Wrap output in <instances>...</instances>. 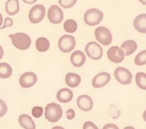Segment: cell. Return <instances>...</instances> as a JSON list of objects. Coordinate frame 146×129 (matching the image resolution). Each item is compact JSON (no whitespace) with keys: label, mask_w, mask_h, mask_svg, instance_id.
<instances>
[{"label":"cell","mask_w":146,"mask_h":129,"mask_svg":"<svg viewBox=\"0 0 146 129\" xmlns=\"http://www.w3.org/2000/svg\"><path fill=\"white\" fill-rule=\"evenodd\" d=\"M9 38L11 39L13 45L21 51L27 50L30 47L31 43H32V40L29 35L24 33H17L15 34H10Z\"/></svg>","instance_id":"obj_1"},{"label":"cell","mask_w":146,"mask_h":129,"mask_svg":"<svg viewBox=\"0 0 146 129\" xmlns=\"http://www.w3.org/2000/svg\"><path fill=\"white\" fill-rule=\"evenodd\" d=\"M77 0H59V4L62 8L69 9L76 4Z\"/></svg>","instance_id":"obj_26"},{"label":"cell","mask_w":146,"mask_h":129,"mask_svg":"<svg viewBox=\"0 0 146 129\" xmlns=\"http://www.w3.org/2000/svg\"><path fill=\"white\" fill-rule=\"evenodd\" d=\"M38 80L36 74L33 72H27L21 75L19 79V83L23 88H30L33 86Z\"/></svg>","instance_id":"obj_11"},{"label":"cell","mask_w":146,"mask_h":129,"mask_svg":"<svg viewBox=\"0 0 146 129\" xmlns=\"http://www.w3.org/2000/svg\"><path fill=\"white\" fill-rule=\"evenodd\" d=\"M36 48L39 52H45L50 48V41L44 37H40L36 40Z\"/></svg>","instance_id":"obj_21"},{"label":"cell","mask_w":146,"mask_h":129,"mask_svg":"<svg viewBox=\"0 0 146 129\" xmlns=\"http://www.w3.org/2000/svg\"><path fill=\"white\" fill-rule=\"evenodd\" d=\"M134 28L141 33H146V14L138 15L133 21Z\"/></svg>","instance_id":"obj_16"},{"label":"cell","mask_w":146,"mask_h":129,"mask_svg":"<svg viewBox=\"0 0 146 129\" xmlns=\"http://www.w3.org/2000/svg\"><path fill=\"white\" fill-rule=\"evenodd\" d=\"M111 80V76L107 72H102L98 74L92 80V86L94 88H101L105 86Z\"/></svg>","instance_id":"obj_12"},{"label":"cell","mask_w":146,"mask_h":129,"mask_svg":"<svg viewBox=\"0 0 146 129\" xmlns=\"http://www.w3.org/2000/svg\"><path fill=\"white\" fill-rule=\"evenodd\" d=\"M114 74H115V78L116 79V80L122 85H128L133 80L132 73L127 68H123V67L117 68L115 70Z\"/></svg>","instance_id":"obj_8"},{"label":"cell","mask_w":146,"mask_h":129,"mask_svg":"<svg viewBox=\"0 0 146 129\" xmlns=\"http://www.w3.org/2000/svg\"><path fill=\"white\" fill-rule=\"evenodd\" d=\"M12 74V68L6 63H0V77L2 79L9 78Z\"/></svg>","instance_id":"obj_22"},{"label":"cell","mask_w":146,"mask_h":129,"mask_svg":"<svg viewBox=\"0 0 146 129\" xmlns=\"http://www.w3.org/2000/svg\"><path fill=\"white\" fill-rule=\"evenodd\" d=\"M73 92L68 88H62L59 90L56 93V98L60 103L67 104L73 99Z\"/></svg>","instance_id":"obj_15"},{"label":"cell","mask_w":146,"mask_h":129,"mask_svg":"<svg viewBox=\"0 0 146 129\" xmlns=\"http://www.w3.org/2000/svg\"><path fill=\"white\" fill-rule=\"evenodd\" d=\"M86 53L92 60H99L103 57V48L94 41L89 42L86 45Z\"/></svg>","instance_id":"obj_7"},{"label":"cell","mask_w":146,"mask_h":129,"mask_svg":"<svg viewBox=\"0 0 146 129\" xmlns=\"http://www.w3.org/2000/svg\"><path fill=\"white\" fill-rule=\"evenodd\" d=\"M95 38L96 39L102 44L103 45H110L112 42V34L110 29L105 27H98L96 28L95 32Z\"/></svg>","instance_id":"obj_4"},{"label":"cell","mask_w":146,"mask_h":129,"mask_svg":"<svg viewBox=\"0 0 146 129\" xmlns=\"http://www.w3.org/2000/svg\"><path fill=\"white\" fill-rule=\"evenodd\" d=\"M20 10L18 0H7L5 3V11L9 15H16Z\"/></svg>","instance_id":"obj_19"},{"label":"cell","mask_w":146,"mask_h":129,"mask_svg":"<svg viewBox=\"0 0 146 129\" xmlns=\"http://www.w3.org/2000/svg\"><path fill=\"white\" fill-rule=\"evenodd\" d=\"M143 118H144V120L146 122V110L144 111V114H143Z\"/></svg>","instance_id":"obj_36"},{"label":"cell","mask_w":146,"mask_h":129,"mask_svg":"<svg viewBox=\"0 0 146 129\" xmlns=\"http://www.w3.org/2000/svg\"><path fill=\"white\" fill-rule=\"evenodd\" d=\"M70 61L74 67H82L86 63V55L81 51H75L71 54Z\"/></svg>","instance_id":"obj_14"},{"label":"cell","mask_w":146,"mask_h":129,"mask_svg":"<svg viewBox=\"0 0 146 129\" xmlns=\"http://www.w3.org/2000/svg\"><path fill=\"white\" fill-rule=\"evenodd\" d=\"M76 45V40L74 36L72 35H63L59 39L58 41V47L60 51L63 53L71 52Z\"/></svg>","instance_id":"obj_5"},{"label":"cell","mask_w":146,"mask_h":129,"mask_svg":"<svg viewBox=\"0 0 146 129\" xmlns=\"http://www.w3.org/2000/svg\"><path fill=\"white\" fill-rule=\"evenodd\" d=\"M125 51L122 50L121 47L120 48L118 46H112L107 51L108 59L115 63H120L123 62V60L125 59Z\"/></svg>","instance_id":"obj_9"},{"label":"cell","mask_w":146,"mask_h":129,"mask_svg":"<svg viewBox=\"0 0 146 129\" xmlns=\"http://www.w3.org/2000/svg\"><path fill=\"white\" fill-rule=\"evenodd\" d=\"M124 129H135L134 128H133V127H126Z\"/></svg>","instance_id":"obj_39"},{"label":"cell","mask_w":146,"mask_h":129,"mask_svg":"<svg viewBox=\"0 0 146 129\" xmlns=\"http://www.w3.org/2000/svg\"><path fill=\"white\" fill-rule=\"evenodd\" d=\"M65 82H66V84L69 87L74 88V87H77L80 84V82H81V77L78 74H75V73H68V74H66Z\"/></svg>","instance_id":"obj_18"},{"label":"cell","mask_w":146,"mask_h":129,"mask_svg":"<svg viewBox=\"0 0 146 129\" xmlns=\"http://www.w3.org/2000/svg\"><path fill=\"white\" fill-rule=\"evenodd\" d=\"M104 18V13L98 9H90L84 15V21L88 26L98 25Z\"/></svg>","instance_id":"obj_3"},{"label":"cell","mask_w":146,"mask_h":129,"mask_svg":"<svg viewBox=\"0 0 146 129\" xmlns=\"http://www.w3.org/2000/svg\"><path fill=\"white\" fill-rule=\"evenodd\" d=\"M45 15V8L42 4H36L34 5L29 11L28 19L30 22L33 24L39 23Z\"/></svg>","instance_id":"obj_6"},{"label":"cell","mask_w":146,"mask_h":129,"mask_svg":"<svg viewBox=\"0 0 146 129\" xmlns=\"http://www.w3.org/2000/svg\"><path fill=\"white\" fill-rule=\"evenodd\" d=\"M78 107L83 111H90L93 107V101L92 98L88 95H81L77 99Z\"/></svg>","instance_id":"obj_13"},{"label":"cell","mask_w":146,"mask_h":129,"mask_svg":"<svg viewBox=\"0 0 146 129\" xmlns=\"http://www.w3.org/2000/svg\"><path fill=\"white\" fill-rule=\"evenodd\" d=\"M103 129H119V128L116 125H115V124L109 123V124H106Z\"/></svg>","instance_id":"obj_32"},{"label":"cell","mask_w":146,"mask_h":129,"mask_svg":"<svg viewBox=\"0 0 146 129\" xmlns=\"http://www.w3.org/2000/svg\"><path fill=\"white\" fill-rule=\"evenodd\" d=\"M136 84L137 86L142 89V90H146V74L143 72H139L136 74Z\"/></svg>","instance_id":"obj_24"},{"label":"cell","mask_w":146,"mask_h":129,"mask_svg":"<svg viewBox=\"0 0 146 129\" xmlns=\"http://www.w3.org/2000/svg\"><path fill=\"white\" fill-rule=\"evenodd\" d=\"M44 116L50 122H57L62 116V110L59 104L50 103L45 107Z\"/></svg>","instance_id":"obj_2"},{"label":"cell","mask_w":146,"mask_h":129,"mask_svg":"<svg viewBox=\"0 0 146 129\" xmlns=\"http://www.w3.org/2000/svg\"><path fill=\"white\" fill-rule=\"evenodd\" d=\"M43 112H44V109L42 107H39V106H35L32 110V115L35 118L41 117L42 115H43Z\"/></svg>","instance_id":"obj_27"},{"label":"cell","mask_w":146,"mask_h":129,"mask_svg":"<svg viewBox=\"0 0 146 129\" xmlns=\"http://www.w3.org/2000/svg\"><path fill=\"white\" fill-rule=\"evenodd\" d=\"M3 47L0 46V59L3 58Z\"/></svg>","instance_id":"obj_34"},{"label":"cell","mask_w":146,"mask_h":129,"mask_svg":"<svg viewBox=\"0 0 146 129\" xmlns=\"http://www.w3.org/2000/svg\"><path fill=\"white\" fill-rule=\"evenodd\" d=\"M134 63L138 66H144L146 64V50L139 52L134 59Z\"/></svg>","instance_id":"obj_25"},{"label":"cell","mask_w":146,"mask_h":129,"mask_svg":"<svg viewBox=\"0 0 146 129\" xmlns=\"http://www.w3.org/2000/svg\"><path fill=\"white\" fill-rule=\"evenodd\" d=\"M121 48L125 51L126 56H130L135 52L138 48V45L134 40H127L122 43Z\"/></svg>","instance_id":"obj_20"},{"label":"cell","mask_w":146,"mask_h":129,"mask_svg":"<svg viewBox=\"0 0 146 129\" xmlns=\"http://www.w3.org/2000/svg\"><path fill=\"white\" fill-rule=\"evenodd\" d=\"M142 4H144V5H145L146 6V0H139Z\"/></svg>","instance_id":"obj_37"},{"label":"cell","mask_w":146,"mask_h":129,"mask_svg":"<svg viewBox=\"0 0 146 129\" xmlns=\"http://www.w3.org/2000/svg\"><path fill=\"white\" fill-rule=\"evenodd\" d=\"M52 129H65V128H62V127H60V126H56V127L52 128Z\"/></svg>","instance_id":"obj_38"},{"label":"cell","mask_w":146,"mask_h":129,"mask_svg":"<svg viewBox=\"0 0 146 129\" xmlns=\"http://www.w3.org/2000/svg\"><path fill=\"white\" fill-rule=\"evenodd\" d=\"M24 3H27V4H33V3H34L37 0H22Z\"/></svg>","instance_id":"obj_33"},{"label":"cell","mask_w":146,"mask_h":129,"mask_svg":"<svg viewBox=\"0 0 146 129\" xmlns=\"http://www.w3.org/2000/svg\"><path fill=\"white\" fill-rule=\"evenodd\" d=\"M3 15L0 14V27L3 26Z\"/></svg>","instance_id":"obj_35"},{"label":"cell","mask_w":146,"mask_h":129,"mask_svg":"<svg viewBox=\"0 0 146 129\" xmlns=\"http://www.w3.org/2000/svg\"><path fill=\"white\" fill-rule=\"evenodd\" d=\"M8 110V107L3 100H0V117H3Z\"/></svg>","instance_id":"obj_29"},{"label":"cell","mask_w":146,"mask_h":129,"mask_svg":"<svg viewBox=\"0 0 146 129\" xmlns=\"http://www.w3.org/2000/svg\"><path fill=\"white\" fill-rule=\"evenodd\" d=\"M63 28L64 30L68 33H74L76 32L77 28H78V24L75 21L69 19L67 20L64 24H63Z\"/></svg>","instance_id":"obj_23"},{"label":"cell","mask_w":146,"mask_h":129,"mask_svg":"<svg viewBox=\"0 0 146 129\" xmlns=\"http://www.w3.org/2000/svg\"><path fill=\"white\" fill-rule=\"evenodd\" d=\"M14 24L13 22V20L10 18V17H7L4 19L3 21V24L2 27H0V29H3V28H6V27H12Z\"/></svg>","instance_id":"obj_28"},{"label":"cell","mask_w":146,"mask_h":129,"mask_svg":"<svg viewBox=\"0 0 146 129\" xmlns=\"http://www.w3.org/2000/svg\"><path fill=\"white\" fill-rule=\"evenodd\" d=\"M48 20L53 24H59L63 20V12L57 5H52L48 9Z\"/></svg>","instance_id":"obj_10"},{"label":"cell","mask_w":146,"mask_h":129,"mask_svg":"<svg viewBox=\"0 0 146 129\" xmlns=\"http://www.w3.org/2000/svg\"><path fill=\"white\" fill-rule=\"evenodd\" d=\"M83 129H98V128L92 122H86L84 123Z\"/></svg>","instance_id":"obj_30"},{"label":"cell","mask_w":146,"mask_h":129,"mask_svg":"<svg viewBox=\"0 0 146 129\" xmlns=\"http://www.w3.org/2000/svg\"><path fill=\"white\" fill-rule=\"evenodd\" d=\"M66 116L68 118V120H73L75 117V112L73 109L68 110L66 112Z\"/></svg>","instance_id":"obj_31"},{"label":"cell","mask_w":146,"mask_h":129,"mask_svg":"<svg viewBox=\"0 0 146 129\" xmlns=\"http://www.w3.org/2000/svg\"><path fill=\"white\" fill-rule=\"evenodd\" d=\"M19 124L24 129H36V125L33 121L32 117L28 115L22 114L18 118Z\"/></svg>","instance_id":"obj_17"}]
</instances>
